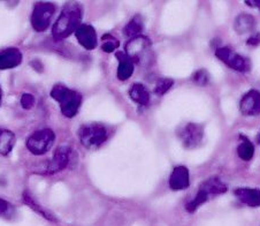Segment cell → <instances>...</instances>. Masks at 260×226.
I'll list each match as a JSON object with an SVG mask.
<instances>
[{"mask_svg":"<svg viewBox=\"0 0 260 226\" xmlns=\"http://www.w3.org/2000/svg\"><path fill=\"white\" fill-rule=\"evenodd\" d=\"M82 7L77 3H68L63 6L61 13L52 28L54 41H62L73 33H75L81 25Z\"/></svg>","mask_w":260,"mask_h":226,"instance_id":"obj_1","label":"cell"},{"mask_svg":"<svg viewBox=\"0 0 260 226\" xmlns=\"http://www.w3.org/2000/svg\"><path fill=\"white\" fill-rule=\"evenodd\" d=\"M51 97L57 101L63 117L72 119L80 111L82 105V95L76 90L69 89L66 86L55 84L51 90Z\"/></svg>","mask_w":260,"mask_h":226,"instance_id":"obj_2","label":"cell"},{"mask_svg":"<svg viewBox=\"0 0 260 226\" xmlns=\"http://www.w3.org/2000/svg\"><path fill=\"white\" fill-rule=\"evenodd\" d=\"M79 138L82 146L89 150L101 148L108 138V132L105 126L101 124H88L81 126L79 129Z\"/></svg>","mask_w":260,"mask_h":226,"instance_id":"obj_3","label":"cell"},{"mask_svg":"<svg viewBox=\"0 0 260 226\" xmlns=\"http://www.w3.org/2000/svg\"><path fill=\"white\" fill-rule=\"evenodd\" d=\"M55 140V134L51 128H43L32 133L27 138V149L32 155L41 156L46 154Z\"/></svg>","mask_w":260,"mask_h":226,"instance_id":"obj_4","label":"cell"},{"mask_svg":"<svg viewBox=\"0 0 260 226\" xmlns=\"http://www.w3.org/2000/svg\"><path fill=\"white\" fill-rule=\"evenodd\" d=\"M151 49V41L146 36H137L130 38L124 47V53L127 54L134 64H142L143 60L149 58Z\"/></svg>","mask_w":260,"mask_h":226,"instance_id":"obj_5","label":"cell"},{"mask_svg":"<svg viewBox=\"0 0 260 226\" xmlns=\"http://www.w3.org/2000/svg\"><path fill=\"white\" fill-rule=\"evenodd\" d=\"M55 13V6L51 3H37L31 14V25L38 33L45 32L50 27L51 20Z\"/></svg>","mask_w":260,"mask_h":226,"instance_id":"obj_6","label":"cell"},{"mask_svg":"<svg viewBox=\"0 0 260 226\" xmlns=\"http://www.w3.org/2000/svg\"><path fill=\"white\" fill-rule=\"evenodd\" d=\"M216 58L220 59L221 62L224 63L228 67L235 69L237 72L245 73L250 69V62L248 59H245L244 56H242L232 50L231 47L227 46H220L215 50Z\"/></svg>","mask_w":260,"mask_h":226,"instance_id":"obj_7","label":"cell"},{"mask_svg":"<svg viewBox=\"0 0 260 226\" xmlns=\"http://www.w3.org/2000/svg\"><path fill=\"white\" fill-rule=\"evenodd\" d=\"M179 137L185 149H194L204 140V128L198 124L189 123L179 130Z\"/></svg>","mask_w":260,"mask_h":226,"instance_id":"obj_8","label":"cell"},{"mask_svg":"<svg viewBox=\"0 0 260 226\" xmlns=\"http://www.w3.org/2000/svg\"><path fill=\"white\" fill-rule=\"evenodd\" d=\"M73 151L68 146H60L57 148V150L54 151L53 157L47 163L46 166V175H55L63 171L66 168L69 163H71Z\"/></svg>","mask_w":260,"mask_h":226,"instance_id":"obj_9","label":"cell"},{"mask_svg":"<svg viewBox=\"0 0 260 226\" xmlns=\"http://www.w3.org/2000/svg\"><path fill=\"white\" fill-rule=\"evenodd\" d=\"M240 111L245 117L260 116V91L252 89L241 99Z\"/></svg>","mask_w":260,"mask_h":226,"instance_id":"obj_10","label":"cell"},{"mask_svg":"<svg viewBox=\"0 0 260 226\" xmlns=\"http://www.w3.org/2000/svg\"><path fill=\"white\" fill-rule=\"evenodd\" d=\"M75 36L80 44L86 50H93L97 47V33L92 25L81 24L75 32Z\"/></svg>","mask_w":260,"mask_h":226,"instance_id":"obj_11","label":"cell"},{"mask_svg":"<svg viewBox=\"0 0 260 226\" xmlns=\"http://www.w3.org/2000/svg\"><path fill=\"white\" fill-rule=\"evenodd\" d=\"M22 63V52L16 47H7L0 51V69L15 68Z\"/></svg>","mask_w":260,"mask_h":226,"instance_id":"obj_12","label":"cell"},{"mask_svg":"<svg viewBox=\"0 0 260 226\" xmlns=\"http://www.w3.org/2000/svg\"><path fill=\"white\" fill-rule=\"evenodd\" d=\"M190 186V176L189 170L180 165L173 170L170 178V187L173 190H183Z\"/></svg>","mask_w":260,"mask_h":226,"instance_id":"obj_13","label":"cell"},{"mask_svg":"<svg viewBox=\"0 0 260 226\" xmlns=\"http://www.w3.org/2000/svg\"><path fill=\"white\" fill-rule=\"evenodd\" d=\"M234 194L240 202L251 208L260 207V189L258 188H237Z\"/></svg>","mask_w":260,"mask_h":226,"instance_id":"obj_14","label":"cell"},{"mask_svg":"<svg viewBox=\"0 0 260 226\" xmlns=\"http://www.w3.org/2000/svg\"><path fill=\"white\" fill-rule=\"evenodd\" d=\"M116 59L119 60V65H118V79L120 81H127L128 79L132 77V75L134 74V66L133 60L129 58V56L124 53V52H116L115 53Z\"/></svg>","mask_w":260,"mask_h":226,"instance_id":"obj_15","label":"cell"},{"mask_svg":"<svg viewBox=\"0 0 260 226\" xmlns=\"http://www.w3.org/2000/svg\"><path fill=\"white\" fill-rule=\"evenodd\" d=\"M199 190H202V192L210 200L212 197L219 196V195H222L226 193L227 186L224 185L220 179H218V178H211V179L203 182L201 187H199Z\"/></svg>","mask_w":260,"mask_h":226,"instance_id":"obj_16","label":"cell"},{"mask_svg":"<svg viewBox=\"0 0 260 226\" xmlns=\"http://www.w3.org/2000/svg\"><path fill=\"white\" fill-rule=\"evenodd\" d=\"M129 96L134 102L137 103L138 105L141 106H146L150 104V99H151L150 91L147 90L146 87L142 83L133 84V87L129 90Z\"/></svg>","mask_w":260,"mask_h":226,"instance_id":"obj_17","label":"cell"},{"mask_svg":"<svg viewBox=\"0 0 260 226\" xmlns=\"http://www.w3.org/2000/svg\"><path fill=\"white\" fill-rule=\"evenodd\" d=\"M255 27V20L252 15L250 14H240L235 20L234 28L238 35H246L252 33V30Z\"/></svg>","mask_w":260,"mask_h":226,"instance_id":"obj_18","label":"cell"},{"mask_svg":"<svg viewBox=\"0 0 260 226\" xmlns=\"http://www.w3.org/2000/svg\"><path fill=\"white\" fill-rule=\"evenodd\" d=\"M15 134L8 129L0 128V155L7 156L12 153L15 146Z\"/></svg>","mask_w":260,"mask_h":226,"instance_id":"obj_19","label":"cell"},{"mask_svg":"<svg viewBox=\"0 0 260 226\" xmlns=\"http://www.w3.org/2000/svg\"><path fill=\"white\" fill-rule=\"evenodd\" d=\"M240 145L237 147L238 157L244 162H249L253 158L254 155V146L245 135H240Z\"/></svg>","mask_w":260,"mask_h":226,"instance_id":"obj_20","label":"cell"},{"mask_svg":"<svg viewBox=\"0 0 260 226\" xmlns=\"http://www.w3.org/2000/svg\"><path fill=\"white\" fill-rule=\"evenodd\" d=\"M23 202H24L25 204H27L28 207L31 208V209H32L34 211L38 212V214H40L41 216L44 217L45 219H47V220H53V221L57 220V219H55V217H54L53 215H52L49 210H46L45 208H43V207L41 206V204H38L36 201H35L31 195L29 194V192H24V193H23Z\"/></svg>","mask_w":260,"mask_h":226,"instance_id":"obj_21","label":"cell"},{"mask_svg":"<svg viewBox=\"0 0 260 226\" xmlns=\"http://www.w3.org/2000/svg\"><path fill=\"white\" fill-rule=\"evenodd\" d=\"M142 32H143V22H142L141 16L138 15L133 17L123 29V34L130 38L141 36Z\"/></svg>","mask_w":260,"mask_h":226,"instance_id":"obj_22","label":"cell"},{"mask_svg":"<svg viewBox=\"0 0 260 226\" xmlns=\"http://www.w3.org/2000/svg\"><path fill=\"white\" fill-rule=\"evenodd\" d=\"M102 42H103L102 50L104 52H106V53H112V52H114L120 45L119 41L110 34L104 35L103 38H102Z\"/></svg>","mask_w":260,"mask_h":226,"instance_id":"obj_23","label":"cell"},{"mask_svg":"<svg viewBox=\"0 0 260 226\" xmlns=\"http://www.w3.org/2000/svg\"><path fill=\"white\" fill-rule=\"evenodd\" d=\"M173 84H174V81L172 79H160L157 81V84L154 87V94L158 95V96H162L172 88Z\"/></svg>","mask_w":260,"mask_h":226,"instance_id":"obj_24","label":"cell"},{"mask_svg":"<svg viewBox=\"0 0 260 226\" xmlns=\"http://www.w3.org/2000/svg\"><path fill=\"white\" fill-rule=\"evenodd\" d=\"M192 82L197 86H206L210 82V74L205 69H199L192 75Z\"/></svg>","mask_w":260,"mask_h":226,"instance_id":"obj_25","label":"cell"},{"mask_svg":"<svg viewBox=\"0 0 260 226\" xmlns=\"http://www.w3.org/2000/svg\"><path fill=\"white\" fill-rule=\"evenodd\" d=\"M35 102H36V99L31 94H23L22 97H21V105L24 110H31L35 105Z\"/></svg>","mask_w":260,"mask_h":226,"instance_id":"obj_26","label":"cell"},{"mask_svg":"<svg viewBox=\"0 0 260 226\" xmlns=\"http://www.w3.org/2000/svg\"><path fill=\"white\" fill-rule=\"evenodd\" d=\"M246 43H248V45H252V46L259 45L260 44V34H255V35H252V36H250V38L246 41Z\"/></svg>","mask_w":260,"mask_h":226,"instance_id":"obj_27","label":"cell"},{"mask_svg":"<svg viewBox=\"0 0 260 226\" xmlns=\"http://www.w3.org/2000/svg\"><path fill=\"white\" fill-rule=\"evenodd\" d=\"M10 209V204L4 199H0V215H5Z\"/></svg>","mask_w":260,"mask_h":226,"instance_id":"obj_28","label":"cell"},{"mask_svg":"<svg viewBox=\"0 0 260 226\" xmlns=\"http://www.w3.org/2000/svg\"><path fill=\"white\" fill-rule=\"evenodd\" d=\"M246 5H249L251 7L254 8H259L260 10V0H250V2H245Z\"/></svg>","mask_w":260,"mask_h":226,"instance_id":"obj_29","label":"cell"},{"mask_svg":"<svg viewBox=\"0 0 260 226\" xmlns=\"http://www.w3.org/2000/svg\"><path fill=\"white\" fill-rule=\"evenodd\" d=\"M2 101H3V90H2V87H0V105H2Z\"/></svg>","mask_w":260,"mask_h":226,"instance_id":"obj_30","label":"cell"},{"mask_svg":"<svg viewBox=\"0 0 260 226\" xmlns=\"http://www.w3.org/2000/svg\"><path fill=\"white\" fill-rule=\"evenodd\" d=\"M257 143H258V145H260V132L258 133V135H257Z\"/></svg>","mask_w":260,"mask_h":226,"instance_id":"obj_31","label":"cell"}]
</instances>
